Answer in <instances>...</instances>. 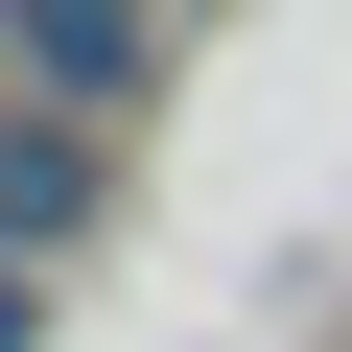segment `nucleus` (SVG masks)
Wrapping results in <instances>:
<instances>
[{"instance_id": "nucleus-1", "label": "nucleus", "mask_w": 352, "mask_h": 352, "mask_svg": "<svg viewBox=\"0 0 352 352\" xmlns=\"http://www.w3.org/2000/svg\"><path fill=\"white\" fill-rule=\"evenodd\" d=\"M118 212V141L71 118V94H24V71H0V258H71Z\"/></svg>"}, {"instance_id": "nucleus-2", "label": "nucleus", "mask_w": 352, "mask_h": 352, "mask_svg": "<svg viewBox=\"0 0 352 352\" xmlns=\"http://www.w3.org/2000/svg\"><path fill=\"white\" fill-rule=\"evenodd\" d=\"M0 71L71 94V118H141L164 94V0H0Z\"/></svg>"}, {"instance_id": "nucleus-3", "label": "nucleus", "mask_w": 352, "mask_h": 352, "mask_svg": "<svg viewBox=\"0 0 352 352\" xmlns=\"http://www.w3.org/2000/svg\"><path fill=\"white\" fill-rule=\"evenodd\" d=\"M0 352H47V258H0Z\"/></svg>"}, {"instance_id": "nucleus-4", "label": "nucleus", "mask_w": 352, "mask_h": 352, "mask_svg": "<svg viewBox=\"0 0 352 352\" xmlns=\"http://www.w3.org/2000/svg\"><path fill=\"white\" fill-rule=\"evenodd\" d=\"M164 24H188V0H164Z\"/></svg>"}]
</instances>
